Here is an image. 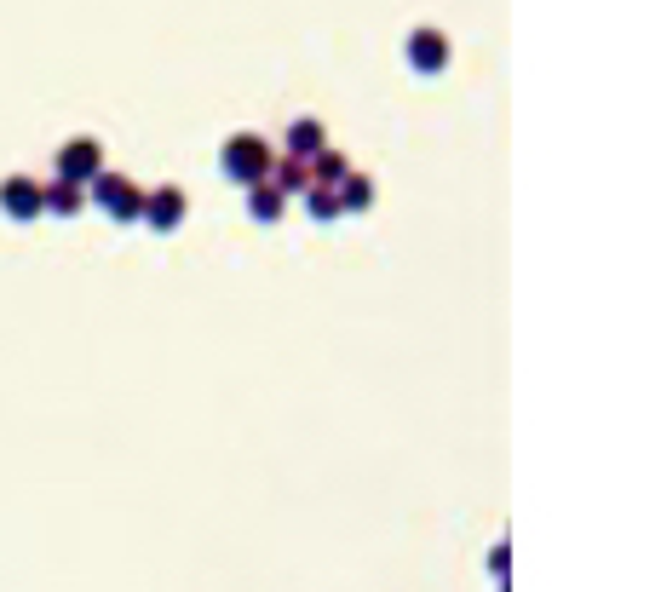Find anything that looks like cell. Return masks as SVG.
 Instances as JSON below:
<instances>
[{"instance_id": "cell-1", "label": "cell", "mask_w": 661, "mask_h": 592, "mask_svg": "<svg viewBox=\"0 0 661 592\" xmlns=\"http://www.w3.org/2000/svg\"><path fill=\"white\" fill-rule=\"evenodd\" d=\"M271 144L259 133H236V138H225V150H219V167H225V179L230 184H265V173H271Z\"/></svg>"}, {"instance_id": "cell-2", "label": "cell", "mask_w": 661, "mask_h": 592, "mask_svg": "<svg viewBox=\"0 0 661 592\" xmlns=\"http://www.w3.org/2000/svg\"><path fill=\"white\" fill-rule=\"evenodd\" d=\"M87 190H92V202L104 207L115 225H133V219H138V202H144V190H138L133 179H121V173H110V167H104V173L87 184Z\"/></svg>"}, {"instance_id": "cell-3", "label": "cell", "mask_w": 661, "mask_h": 592, "mask_svg": "<svg viewBox=\"0 0 661 592\" xmlns=\"http://www.w3.org/2000/svg\"><path fill=\"white\" fill-rule=\"evenodd\" d=\"M98 173H104V144H98V138H69L64 150H58V179L87 190Z\"/></svg>"}, {"instance_id": "cell-4", "label": "cell", "mask_w": 661, "mask_h": 592, "mask_svg": "<svg viewBox=\"0 0 661 592\" xmlns=\"http://www.w3.org/2000/svg\"><path fill=\"white\" fill-rule=\"evenodd\" d=\"M184 213H190V202H184L179 184H156V190L138 202V219H144L150 230H161V236H167V230H179Z\"/></svg>"}, {"instance_id": "cell-5", "label": "cell", "mask_w": 661, "mask_h": 592, "mask_svg": "<svg viewBox=\"0 0 661 592\" xmlns=\"http://www.w3.org/2000/svg\"><path fill=\"white\" fill-rule=\"evenodd\" d=\"M403 52H409V64L420 69V75H443V69H449V35L432 29V23H420Z\"/></svg>"}, {"instance_id": "cell-6", "label": "cell", "mask_w": 661, "mask_h": 592, "mask_svg": "<svg viewBox=\"0 0 661 592\" xmlns=\"http://www.w3.org/2000/svg\"><path fill=\"white\" fill-rule=\"evenodd\" d=\"M0 213L6 219H41V184L23 179V173H12V179H0Z\"/></svg>"}, {"instance_id": "cell-7", "label": "cell", "mask_w": 661, "mask_h": 592, "mask_svg": "<svg viewBox=\"0 0 661 592\" xmlns=\"http://www.w3.org/2000/svg\"><path fill=\"white\" fill-rule=\"evenodd\" d=\"M265 184H276L282 196H305V190H311V167H305V156H288V150H282V156L271 161Z\"/></svg>"}, {"instance_id": "cell-8", "label": "cell", "mask_w": 661, "mask_h": 592, "mask_svg": "<svg viewBox=\"0 0 661 592\" xmlns=\"http://www.w3.org/2000/svg\"><path fill=\"white\" fill-rule=\"evenodd\" d=\"M87 207V190L81 184H69V179H52L41 184V213H58V219H75Z\"/></svg>"}, {"instance_id": "cell-9", "label": "cell", "mask_w": 661, "mask_h": 592, "mask_svg": "<svg viewBox=\"0 0 661 592\" xmlns=\"http://www.w3.org/2000/svg\"><path fill=\"white\" fill-rule=\"evenodd\" d=\"M248 213L259 225H276V219L288 213V196H282L276 184H248Z\"/></svg>"}, {"instance_id": "cell-10", "label": "cell", "mask_w": 661, "mask_h": 592, "mask_svg": "<svg viewBox=\"0 0 661 592\" xmlns=\"http://www.w3.org/2000/svg\"><path fill=\"white\" fill-rule=\"evenodd\" d=\"M322 144H328V138H322V121H317V115H299L294 127H288V156H305V161H311Z\"/></svg>"}, {"instance_id": "cell-11", "label": "cell", "mask_w": 661, "mask_h": 592, "mask_svg": "<svg viewBox=\"0 0 661 592\" xmlns=\"http://www.w3.org/2000/svg\"><path fill=\"white\" fill-rule=\"evenodd\" d=\"M305 167H311V184H322V190H334V184H340L345 173H351V161H345L340 150H328V144H322L317 156L305 161Z\"/></svg>"}, {"instance_id": "cell-12", "label": "cell", "mask_w": 661, "mask_h": 592, "mask_svg": "<svg viewBox=\"0 0 661 592\" xmlns=\"http://www.w3.org/2000/svg\"><path fill=\"white\" fill-rule=\"evenodd\" d=\"M334 196H340V207H345V213H363V207L374 202V184H368L363 173H345V179L334 184Z\"/></svg>"}, {"instance_id": "cell-13", "label": "cell", "mask_w": 661, "mask_h": 592, "mask_svg": "<svg viewBox=\"0 0 661 592\" xmlns=\"http://www.w3.org/2000/svg\"><path fill=\"white\" fill-rule=\"evenodd\" d=\"M305 213H311L317 225H328V219H340L345 207H340V196H334V190H322V184H311V190H305Z\"/></svg>"}]
</instances>
